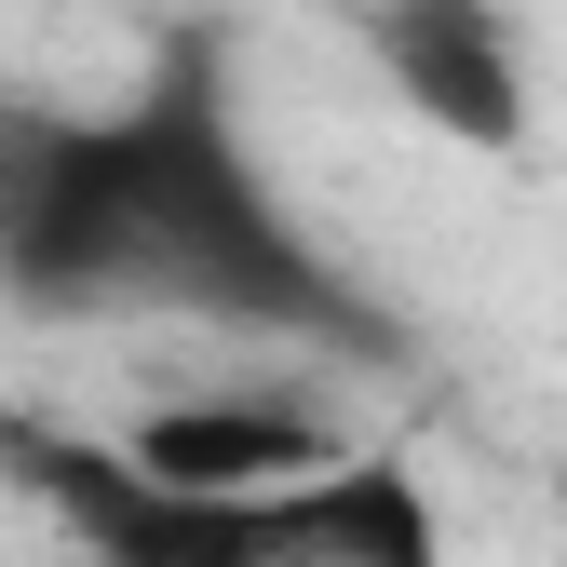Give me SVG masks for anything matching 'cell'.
I'll return each instance as SVG.
<instances>
[{"label":"cell","instance_id":"obj_1","mask_svg":"<svg viewBox=\"0 0 567 567\" xmlns=\"http://www.w3.org/2000/svg\"><path fill=\"white\" fill-rule=\"evenodd\" d=\"M14 311H189L311 351H392V311L351 284L244 163L217 68L176 54L135 109H68V150L0 244Z\"/></svg>","mask_w":567,"mask_h":567},{"label":"cell","instance_id":"obj_2","mask_svg":"<svg viewBox=\"0 0 567 567\" xmlns=\"http://www.w3.org/2000/svg\"><path fill=\"white\" fill-rule=\"evenodd\" d=\"M0 460L68 514L95 567H446L433 486L379 446H351L311 486H270V501H163L95 433H0Z\"/></svg>","mask_w":567,"mask_h":567},{"label":"cell","instance_id":"obj_3","mask_svg":"<svg viewBox=\"0 0 567 567\" xmlns=\"http://www.w3.org/2000/svg\"><path fill=\"white\" fill-rule=\"evenodd\" d=\"M338 460L351 433L298 392H176L122 433V473L163 486V501H270V486H311Z\"/></svg>","mask_w":567,"mask_h":567},{"label":"cell","instance_id":"obj_4","mask_svg":"<svg viewBox=\"0 0 567 567\" xmlns=\"http://www.w3.org/2000/svg\"><path fill=\"white\" fill-rule=\"evenodd\" d=\"M379 68H392V95L460 135V150H527V41L501 0H379L365 14Z\"/></svg>","mask_w":567,"mask_h":567},{"label":"cell","instance_id":"obj_5","mask_svg":"<svg viewBox=\"0 0 567 567\" xmlns=\"http://www.w3.org/2000/svg\"><path fill=\"white\" fill-rule=\"evenodd\" d=\"M54 150H68V109H41V95H0V244L28 230V203H41Z\"/></svg>","mask_w":567,"mask_h":567}]
</instances>
